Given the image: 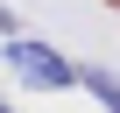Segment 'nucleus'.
<instances>
[{
  "label": "nucleus",
  "instance_id": "f257e3e1",
  "mask_svg": "<svg viewBox=\"0 0 120 113\" xmlns=\"http://www.w3.org/2000/svg\"><path fill=\"white\" fill-rule=\"evenodd\" d=\"M7 71H14L21 85H35V92H71V85H78V71L64 64V56L42 49V42H28V35H7Z\"/></svg>",
  "mask_w": 120,
  "mask_h": 113
},
{
  "label": "nucleus",
  "instance_id": "f03ea898",
  "mask_svg": "<svg viewBox=\"0 0 120 113\" xmlns=\"http://www.w3.org/2000/svg\"><path fill=\"white\" fill-rule=\"evenodd\" d=\"M78 85H85L106 113H120V78H113V71H78Z\"/></svg>",
  "mask_w": 120,
  "mask_h": 113
},
{
  "label": "nucleus",
  "instance_id": "7ed1b4c3",
  "mask_svg": "<svg viewBox=\"0 0 120 113\" xmlns=\"http://www.w3.org/2000/svg\"><path fill=\"white\" fill-rule=\"evenodd\" d=\"M0 113H7V99H0Z\"/></svg>",
  "mask_w": 120,
  "mask_h": 113
}]
</instances>
